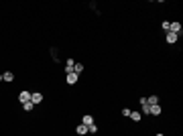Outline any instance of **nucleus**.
I'll return each mask as SVG.
<instances>
[{"label":"nucleus","instance_id":"1","mask_svg":"<svg viewBox=\"0 0 183 136\" xmlns=\"http://www.w3.org/2000/svg\"><path fill=\"white\" fill-rule=\"evenodd\" d=\"M77 77H80V75H77V73H73V71H71V73H65V81H67L69 85L77 83Z\"/></svg>","mask_w":183,"mask_h":136},{"label":"nucleus","instance_id":"2","mask_svg":"<svg viewBox=\"0 0 183 136\" xmlns=\"http://www.w3.org/2000/svg\"><path fill=\"white\" fill-rule=\"evenodd\" d=\"M169 33L181 35V23H171V24H169Z\"/></svg>","mask_w":183,"mask_h":136},{"label":"nucleus","instance_id":"3","mask_svg":"<svg viewBox=\"0 0 183 136\" xmlns=\"http://www.w3.org/2000/svg\"><path fill=\"white\" fill-rule=\"evenodd\" d=\"M31 102H33V104H41V102H43V93H41V91L31 93Z\"/></svg>","mask_w":183,"mask_h":136},{"label":"nucleus","instance_id":"4","mask_svg":"<svg viewBox=\"0 0 183 136\" xmlns=\"http://www.w3.org/2000/svg\"><path fill=\"white\" fill-rule=\"evenodd\" d=\"M149 104H147V98H140V114H149Z\"/></svg>","mask_w":183,"mask_h":136},{"label":"nucleus","instance_id":"5","mask_svg":"<svg viewBox=\"0 0 183 136\" xmlns=\"http://www.w3.org/2000/svg\"><path fill=\"white\" fill-rule=\"evenodd\" d=\"M18 100H21V102H31V91H21V93H18Z\"/></svg>","mask_w":183,"mask_h":136},{"label":"nucleus","instance_id":"6","mask_svg":"<svg viewBox=\"0 0 183 136\" xmlns=\"http://www.w3.org/2000/svg\"><path fill=\"white\" fill-rule=\"evenodd\" d=\"M81 124H83V126H92V124H94V116H90V114H86V116L81 118Z\"/></svg>","mask_w":183,"mask_h":136},{"label":"nucleus","instance_id":"7","mask_svg":"<svg viewBox=\"0 0 183 136\" xmlns=\"http://www.w3.org/2000/svg\"><path fill=\"white\" fill-rule=\"evenodd\" d=\"M165 39H167V43H169V45H173V43H177L179 35H175V33H167V37H165Z\"/></svg>","mask_w":183,"mask_h":136},{"label":"nucleus","instance_id":"8","mask_svg":"<svg viewBox=\"0 0 183 136\" xmlns=\"http://www.w3.org/2000/svg\"><path fill=\"white\" fill-rule=\"evenodd\" d=\"M149 114H153V116H159V114H161V106H159V104H153V106L149 108Z\"/></svg>","mask_w":183,"mask_h":136},{"label":"nucleus","instance_id":"9","mask_svg":"<svg viewBox=\"0 0 183 136\" xmlns=\"http://www.w3.org/2000/svg\"><path fill=\"white\" fill-rule=\"evenodd\" d=\"M73 65H75V61H73V59H67V61H65V73H71V71H73Z\"/></svg>","mask_w":183,"mask_h":136},{"label":"nucleus","instance_id":"10","mask_svg":"<svg viewBox=\"0 0 183 136\" xmlns=\"http://www.w3.org/2000/svg\"><path fill=\"white\" fill-rule=\"evenodd\" d=\"M130 120H132V122H140V120H142V114L140 112H130Z\"/></svg>","mask_w":183,"mask_h":136},{"label":"nucleus","instance_id":"11","mask_svg":"<svg viewBox=\"0 0 183 136\" xmlns=\"http://www.w3.org/2000/svg\"><path fill=\"white\" fill-rule=\"evenodd\" d=\"M2 79L4 81H12L14 79V73H12V71H4V73H2Z\"/></svg>","mask_w":183,"mask_h":136},{"label":"nucleus","instance_id":"12","mask_svg":"<svg viewBox=\"0 0 183 136\" xmlns=\"http://www.w3.org/2000/svg\"><path fill=\"white\" fill-rule=\"evenodd\" d=\"M75 132H77V134H80V136H83V134H88V126H83V124H80V126H77V128H75Z\"/></svg>","mask_w":183,"mask_h":136},{"label":"nucleus","instance_id":"13","mask_svg":"<svg viewBox=\"0 0 183 136\" xmlns=\"http://www.w3.org/2000/svg\"><path fill=\"white\" fill-rule=\"evenodd\" d=\"M81 71H83V65H81V63H75V65H73V73H77V75H80Z\"/></svg>","mask_w":183,"mask_h":136},{"label":"nucleus","instance_id":"14","mask_svg":"<svg viewBox=\"0 0 183 136\" xmlns=\"http://www.w3.org/2000/svg\"><path fill=\"white\" fill-rule=\"evenodd\" d=\"M147 104H149V106H153V104H159V98H157V96H151L149 100H147Z\"/></svg>","mask_w":183,"mask_h":136},{"label":"nucleus","instance_id":"15","mask_svg":"<svg viewBox=\"0 0 183 136\" xmlns=\"http://www.w3.org/2000/svg\"><path fill=\"white\" fill-rule=\"evenodd\" d=\"M33 106H35L33 102H24V104H23V108L27 110V112H31V110H33Z\"/></svg>","mask_w":183,"mask_h":136},{"label":"nucleus","instance_id":"16","mask_svg":"<svg viewBox=\"0 0 183 136\" xmlns=\"http://www.w3.org/2000/svg\"><path fill=\"white\" fill-rule=\"evenodd\" d=\"M88 132H90V134H96V132H98V126H96V124L88 126Z\"/></svg>","mask_w":183,"mask_h":136},{"label":"nucleus","instance_id":"17","mask_svg":"<svg viewBox=\"0 0 183 136\" xmlns=\"http://www.w3.org/2000/svg\"><path fill=\"white\" fill-rule=\"evenodd\" d=\"M169 24H171L169 21H163V31H167V33H169Z\"/></svg>","mask_w":183,"mask_h":136},{"label":"nucleus","instance_id":"18","mask_svg":"<svg viewBox=\"0 0 183 136\" xmlns=\"http://www.w3.org/2000/svg\"><path fill=\"white\" fill-rule=\"evenodd\" d=\"M130 112H132V110H128V108H124V110H122V116H126V118H128V116H130Z\"/></svg>","mask_w":183,"mask_h":136},{"label":"nucleus","instance_id":"19","mask_svg":"<svg viewBox=\"0 0 183 136\" xmlns=\"http://www.w3.org/2000/svg\"><path fill=\"white\" fill-rule=\"evenodd\" d=\"M0 81H2V73H0Z\"/></svg>","mask_w":183,"mask_h":136},{"label":"nucleus","instance_id":"20","mask_svg":"<svg viewBox=\"0 0 183 136\" xmlns=\"http://www.w3.org/2000/svg\"><path fill=\"white\" fill-rule=\"evenodd\" d=\"M155 136H163V134H155Z\"/></svg>","mask_w":183,"mask_h":136}]
</instances>
